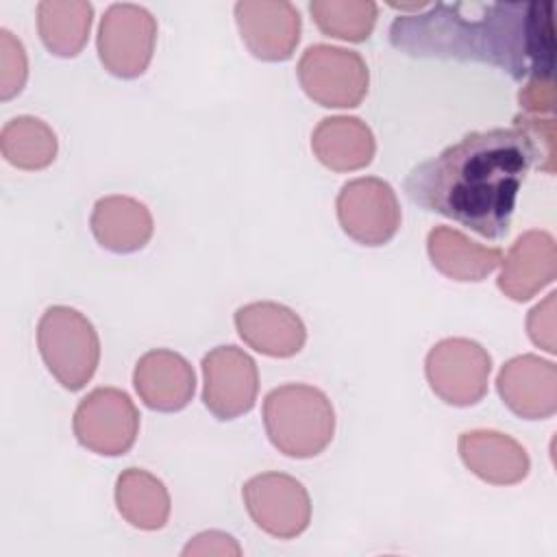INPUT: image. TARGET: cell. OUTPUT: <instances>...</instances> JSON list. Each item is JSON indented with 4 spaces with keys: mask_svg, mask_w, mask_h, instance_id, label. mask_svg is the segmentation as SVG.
Returning <instances> with one entry per match:
<instances>
[{
    "mask_svg": "<svg viewBox=\"0 0 557 557\" xmlns=\"http://www.w3.org/2000/svg\"><path fill=\"white\" fill-rule=\"evenodd\" d=\"M311 150L333 172H352L370 165L376 141L370 126L355 115H333L318 122L311 133Z\"/></svg>",
    "mask_w": 557,
    "mask_h": 557,
    "instance_id": "18",
    "label": "cell"
},
{
    "mask_svg": "<svg viewBox=\"0 0 557 557\" xmlns=\"http://www.w3.org/2000/svg\"><path fill=\"white\" fill-rule=\"evenodd\" d=\"M28 76V59L22 41L9 33L0 30V100H11L24 89Z\"/></svg>",
    "mask_w": 557,
    "mask_h": 557,
    "instance_id": "25",
    "label": "cell"
},
{
    "mask_svg": "<svg viewBox=\"0 0 557 557\" xmlns=\"http://www.w3.org/2000/svg\"><path fill=\"white\" fill-rule=\"evenodd\" d=\"M535 163L544 168L535 141L518 124L474 131L411 168L405 191L422 209L450 218L481 237L500 239Z\"/></svg>",
    "mask_w": 557,
    "mask_h": 557,
    "instance_id": "1",
    "label": "cell"
},
{
    "mask_svg": "<svg viewBox=\"0 0 557 557\" xmlns=\"http://www.w3.org/2000/svg\"><path fill=\"white\" fill-rule=\"evenodd\" d=\"M426 250L444 276L461 283L483 281L503 261L498 248L481 246L450 226H435L426 237Z\"/></svg>",
    "mask_w": 557,
    "mask_h": 557,
    "instance_id": "20",
    "label": "cell"
},
{
    "mask_svg": "<svg viewBox=\"0 0 557 557\" xmlns=\"http://www.w3.org/2000/svg\"><path fill=\"white\" fill-rule=\"evenodd\" d=\"M520 107L531 113H542L553 109V78H529V83L518 94Z\"/></svg>",
    "mask_w": 557,
    "mask_h": 557,
    "instance_id": "28",
    "label": "cell"
},
{
    "mask_svg": "<svg viewBox=\"0 0 557 557\" xmlns=\"http://www.w3.org/2000/svg\"><path fill=\"white\" fill-rule=\"evenodd\" d=\"M72 426L83 448L104 457H120L137 440L139 411L126 392L96 387L78 403Z\"/></svg>",
    "mask_w": 557,
    "mask_h": 557,
    "instance_id": "8",
    "label": "cell"
},
{
    "mask_svg": "<svg viewBox=\"0 0 557 557\" xmlns=\"http://www.w3.org/2000/svg\"><path fill=\"white\" fill-rule=\"evenodd\" d=\"M496 389L516 416L546 420L557 411V366L537 355L513 357L500 368Z\"/></svg>",
    "mask_w": 557,
    "mask_h": 557,
    "instance_id": "13",
    "label": "cell"
},
{
    "mask_svg": "<svg viewBox=\"0 0 557 557\" xmlns=\"http://www.w3.org/2000/svg\"><path fill=\"white\" fill-rule=\"evenodd\" d=\"M0 150L2 157L20 170H44L54 161L59 141L44 120L17 115L2 126Z\"/></svg>",
    "mask_w": 557,
    "mask_h": 557,
    "instance_id": "23",
    "label": "cell"
},
{
    "mask_svg": "<svg viewBox=\"0 0 557 557\" xmlns=\"http://www.w3.org/2000/svg\"><path fill=\"white\" fill-rule=\"evenodd\" d=\"M202 403L218 420H233L255 407L259 372L237 346H218L202 357Z\"/></svg>",
    "mask_w": 557,
    "mask_h": 557,
    "instance_id": "11",
    "label": "cell"
},
{
    "mask_svg": "<svg viewBox=\"0 0 557 557\" xmlns=\"http://www.w3.org/2000/svg\"><path fill=\"white\" fill-rule=\"evenodd\" d=\"M39 355L50 374L70 392L83 389L100 361V339L78 309L48 307L37 324Z\"/></svg>",
    "mask_w": 557,
    "mask_h": 557,
    "instance_id": "4",
    "label": "cell"
},
{
    "mask_svg": "<svg viewBox=\"0 0 557 557\" xmlns=\"http://www.w3.org/2000/svg\"><path fill=\"white\" fill-rule=\"evenodd\" d=\"M309 11L324 35L355 44L370 37L379 13L372 0H313Z\"/></svg>",
    "mask_w": 557,
    "mask_h": 557,
    "instance_id": "24",
    "label": "cell"
},
{
    "mask_svg": "<svg viewBox=\"0 0 557 557\" xmlns=\"http://www.w3.org/2000/svg\"><path fill=\"white\" fill-rule=\"evenodd\" d=\"M555 300H557V294L550 292L540 305H535L529 311V318H527V331H529L531 342L550 355L557 352V348H555Z\"/></svg>",
    "mask_w": 557,
    "mask_h": 557,
    "instance_id": "26",
    "label": "cell"
},
{
    "mask_svg": "<svg viewBox=\"0 0 557 557\" xmlns=\"http://www.w3.org/2000/svg\"><path fill=\"white\" fill-rule=\"evenodd\" d=\"M89 226L102 248L122 255L141 250L154 231L150 209L131 196H104L96 200Z\"/></svg>",
    "mask_w": 557,
    "mask_h": 557,
    "instance_id": "19",
    "label": "cell"
},
{
    "mask_svg": "<svg viewBox=\"0 0 557 557\" xmlns=\"http://www.w3.org/2000/svg\"><path fill=\"white\" fill-rule=\"evenodd\" d=\"M457 448L466 468L492 485L520 483L531 468L522 444L500 431H466L459 435Z\"/></svg>",
    "mask_w": 557,
    "mask_h": 557,
    "instance_id": "17",
    "label": "cell"
},
{
    "mask_svg": "<svg viewBox=\"0 0 557 557\" xmlns=\"http://www.w3.org/2000/svg\"><path fill=\"white\" fill-rule=\"evenodd\" d=\"M94 7L85 0H44L37 4V30L48 52L76 57L91 30Z\"/></svg>",
    "mask_w": 557,
    "mask_h": 557,
    "instance_id": "22",
    "label": "cell"
},
{
    "mask_svg": "<svg viewBox=\"0 0 557 557\" xmlns=\"http://www.w3.org/2000/svg\"><path fill=\"white\" fill-rule=\"evenodd\" d=\"M157 20L139 4H111L98 26V57L104 70L117 78L141 76L154 52Z\"/></svg>",
    "mask_w": 557,
    "mask_h": 557,
    "instance_id": "6",
    "label": "cell"
},
{
    "mask_svg": "<svg viewBox=\"0 0 557 557\" xmlns=\"http://www.w3.org/2000/svg\"><path fill=\"white\" fill-rule=\"evenodd\" d=\"M133 385L146 407L154 411H181L196 392L191 363L168 348H154L139 357L133 372Z\"/></svg>",
    "mask_w": 557,
    "mask_h": 557,
    "instance_id": "14",
    "label": "cell"
},
{
    "mask_svg": "<svg viewBox=\"0 0 557 557\" xmlns=\"http://www.w3.org/2000/svg\"><path fill=\"white\" fill-rule=\"evenodd\" d=\"M389 44L409 57L490 63L511 78H553V4L435 2L424 13L398 15Z\"/></svg>",
    "mask_w": 557,
    "mask_h": 557,
    "instance_id": "2",
    "label": "cell"
},
{
    "mask_svg": "<svg viewBox=\"0 0 557 557\" xmlns=\"http://www.w3.org/2000/svg\"><path fill=\"white\" fill-rule=\"evenodd\" d=\"M252 522L272 537L292 540L311 522V500L305 485L285 472H263L242 487Z\"/></svg>",
    "mask_w": 557,
    "mask_h": 557,
    "instance_id": "10",
    "label": "cell"
},
{
    "mask_svg": "<svg viewBox=\"0 0 557 557\" xmlns=\"http://www.w3.org/2000/svg\"><path fill=\"white\" fill-rule=\"evenodd\" d=\"M298 81L305 94L326 109L357 107L370 85V72L363 57L329 44L309 46L298 61Z\"/></svg>",
    "mask_w": 557,
    "mask_h": 557,
    "instance_id": "5",
    "label": "cell"
},
{
    "mask_svg": "<svg viewBox=\"0 0 557 557\" xmlns=\"http://www.w3.org/2000/svg\"><path fill=\"white\" fill-rule=\"evenodd\" d=\"M242 41L261 61H287L300 39V13L285 0H242L235 4Z\"/></svg>",
    "mask_w": 557,
    "mask_h": 557,
    "instance_id": "12",
    "label": "cell"
},
{
    "mask_svg": "<svg viewBox=\"0 0 557 557\" xmlns=\"http://www.w3.org/2000/svg\"><path fill=\"white\" fill-rule=\"evenodd\" d=\"M263 426L278 453L309 459L331 444L335 411L322 389L305 383H287L265 396Z\"/></svg>",
    "mask_w": 557,
    "mask_h": 557,
    "instance_id": "3",
    "label": "cell"
},
{
    "mask_svg": "<svg viewBox=\"0 0 557 557\" xmlns=\"http://www.w3.org/2000/svg\"><path fill=\"white\" fill-rule=\"evenodd\" d=\"M120 516L141 531L163 529L170 518V494L161 479L141 468H126L115 481Z\"/></svg>",
    "mask_w": 557,
    "mask_h": 557,
    "instance_id": "21",
    "label": "cell"
},
{
    "mask_svg": "<svg viewBox=\"0 0 557 557\" xmlns=\"http://www.w3.org/2000/svg\"><path fill=\"white\" fill-rule=\"evenodd\" d=\"M492 357L468 337H446L437 342L424 361V374L444 403L453 407L476 405L487 394Z\"/></svg>",
    "mask_w": 557,
    "mask_h": 557,
    "instance_id": "7",
    "label": "cell"
},
{
    "mask_svg": "<svg viewBox=\"0 0 557 557\" xmlns=\"http://www.w3.org/2000/svg\"><path fill=\"white\" fill-rule=\"evenodd\" d=\"M342 231L363 246L387 244L400 226V205L394 187L376 176L348 181L335 200Z\"/></svg>",
    "mask_w": 557,
    "mask_h": 557,
    "instance_id": "9",
    "label": "cell"
},
{
    "mask_svg": "<svg viewBox=\"0 0 557 557\" xmlns=\"http://www.w3.org/2000/svg\"><path fill=\"white\" fill-rule=\"evenodd\" d=\"M500 263L498 289L507 298L524 302L557 276L555 237L546 231H527L511 244L505 261Z\"/></svg>",
    "mask_w": 557,
    "mask_h": 557,
    "instance_id": "15",
    "label": "cell"
},
{
    "mask_svg": "<svg viewBox=\"0 0 557 557\" xmlns=\"http://www.w3.org/2000/svg\"><path fill=\"white\" fill-rule=\"evenodd\" d=\"M183 555L189 557V555H242V548L239 544L228 535V533H222V531H205L200 535H196L185 548H183Z\"/></svg>",
    "mask_w": 557,
    "mask_h": 557,
    "instance_id": "27",
    "label": "cell"
},
{
    "mask_svg": "<svg viewBox=\"0 0 557 557\" xmlns=\"http://www.w3.org/2000/svg\"><path fill=\"white\" fill-rule=\"evenodd\" d=\"M235 329L250 348L278 359L300 352L307 339V329L300 315L272 300L239 307L235 311Z\"/></svg>",
    "mask_w": 557,
    "mask_h": 557,
    "instance_id": "16",
    "label": "cell"
}]
</instances>
